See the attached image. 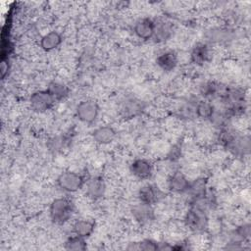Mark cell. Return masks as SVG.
Segmentation results:
<instances>
[{
    "label": "cell",
    "instance_id": "3957f363",
    "mask_svg": "<svg viewBox=\"0 0 251 251\" xmlns=\"http://www.w3.org/2000/svg\"><path fill=\"white\" fill-rule=\"evenodd\" d=\"M184 222L187 227L194 231H201L207 226L208 219L204 209H201L198 206L191 208L185 215Z\"/></svg>",
    "mask_w": 251,
    "mask_h": 251
},
{
    "label": "cell",
    "instance_id": "5bb4252c",
    "mask_svg": "<svg viewBox=\"0 0 251 251\" xmlns=\"http://www.w3.org/2000/svg\"><path fill=\"white\" fill-rule=\"evenodd\" d=\"M143 110V104L141 101L133 98V99H127L126 102H124L121 112L122 115L125 118H132L140 114Z\"/></svg>",
    "mask_w": 251,
    "mask_h": 251
},
{
    "label": "cell",
    "instance_id": "7a4b0ae2",
    "mask_svg": "<svg viewBox=\"0 0 251 251\" xmlns=\"http://www.w3.org/2000/svg\"><path fill=\"white\" fill-rule=\"evenodd\" d=\"M58 186L67 192H75L84 185L83 177L75 172L66 171L57 178Z\"/></svg>",
    "mask_w": 251,
    "mask_h": 251
},
{
    "label": "cell",
    "instance_id": "ba28073f",
    "mask_svg": "<svg viewBox=\"0 0 251 251\" xmlns=\"http://www.w3.org/2000/svg\"><path fill=\"white\" fill-rule=\"evenodd\" d=\"M86 195L93 200H97L104 196L106 191V183L101 176L90 177L86 183Z\"/></svg>",
    "mask_w": 251,
    "mask_h": 251
},
{
    "label": "cell",
    "instance_id": "4fadbf2b",
    "mask_svg": "<svg viewBox=\"0 0 251 251\" xmlns=\"http://www.w3.org/2000/svg\"><path fill=\"white\" fill-rule=\"evenodd\" d=\"M116 136L115 129L110 126H104L96 128L93 131V139L99 144H109Z\"/></svg>",
    "mask_w": 251,
    "mask_h": 251
},
{
    "label": "cell",
    "instance_id": "8fae6325",
    "mask_svg": "<svg viewBox=\"0 0 251 251\" xmlns=\"http://www.w3.org/2000/svg\"><path fill=\"white\" fill-rule=\"evenodd\" d=\"M155 24L150 19L139 20L134 25V33L141 39H150L154 35Z\"/></svg>",
    "mask_w": 251,
    "mask_h": 251
},
{
    "label": "cell",
    "instance_id": "9a60e30c",
    "mask_svg": "<svg viewBox=\"0 0 251 251\" xmlns=\"http://www.w3.org/2000/svg\"><path fill=\"white\" fill-rule=\"evenodd\" d=\"M155 24V29H154V35L153 37L156 39V41H165L173 33V25L172 24L166 22V21H158L154 22Z\"/></svg>",
    "mask_w": 251,
    "mask_h": 251
},
{
    "label": "cell",
    "instance_id": "ac0fdd59",
    "mask_svg": "<svg viewBox=\"0 0 251 251\" xmlns=\"http://www.w3.org/2000/svg\"><path fill=\"white\" fill-rule=\"evenodd\" d=\"M62 42V37L57 31H50L42 36L40 46L45 51H51L57 48Z\"/></svg>",
    "mask_w": 251,
    "mask_h": 251
},
{
    "label": "cell",
    "instance_id": "5b68a950",
    "mask_svg": "<svg viewBox=\"0 0 251 251\" xmlns=\"http://www.w3.org/2000/svg\"><path fill=\"white\" fill-rule=\"evenodd\" d=\"M56 100L51 96L47 90L36 91L31 94L29 98L31 109L35 112L42 113L49 110Z\"/></svg>",
    "mask_w": 251,
    "mask_h": 251
},
{
    "label": "cell",
    "instance_id": "d6986e66",
    "mask_svg": "<svg viewBox=\"0 0 251 251\" xmlns=\"http://www.w3.org/2000/svg\"><path fill=\"white\" fill-rule=\"evenodd\" d=\"M210 56V51L207 45L199 43L197 44L192 52H191V61L196 64V65H203L205 62H207V60L209 59Z\"/></svg>",
    "mask_w": 251,
    "mask_h": 251
},
{
    "label": "cell",
    "instance_id": "277c9868",
    "mask_svg": "<svg viewBox=\"0 0 251 251\" xmlns=\"http://www.w3.org/2000/svg\"><path fill=\"white\" fill-rule=\"evenodd\" d=\"M77 118L83 123H93L99 114V106L93 100L81 101L75 109Z\"/></svg>",
    "mask_w": 251,
    "mask_h": 251
},
{
    "label": "cell",
    "instance_id": "44dd1931",
    "mask_svg": "<svg viewBox=\"0 0 251 251\" xmlns=\"http://www.w3.org/2000/svg\"><path fill=\"white\" fill-rule=\"evenodd\" d=\"M214 107L208 101H199L195 106V113L196 115L204 120H208L214 114Z\"/></svg>",
    "mask_w": 251,
    "mask_h": 251
},
{
    "label": "cell",
    "instance_id": "2e32d148",
    "mask_svg": "<svg viewBox=\"0 0 251 251\" xmlns=\"http://www.w3.org/2000/svg\"><path fill=\"white\" fill-rule=\"evenodd\" d=\"M73 230L75 235H78L83 238L88 237L94 231V223L86 219L78 220L74 224Z\"/></svg>",
    "mask_w": 251,
    "mask_h": 251
},
{
    "label": "cell",
    "instance_id": "8992f818",
    "mask_svg": "<svg viewBox=\"0 0 251 251\" xmlns=\"http://www.w3.org/2000/svg\"><path fill=\"white\" fill-rule=\"evenodd\" d=\"M164 197L162 190L155 184H146L138 191V198L141 203L154 205L157 204Z\"/></svg>",
    "mask_w": 251,
    "mask_h": 251
},
{
    "label": "cell",
    "instance_id": "7402d4cb",
    "mask_svg": "<svg viewBox=\"0 0 251 251\" xmlns=\"http://www.w3.org/2000/svg\"><path fill=\"white\" fill-rule=\"evenodd\" d=\"M195 198H202L206 194V182L203 178L195 179L194 182L189 184L188 190Z\"/></svg>",
    "mask_w": 251,
    "mask_h": 251
},
{
    "label": "cell",
    "instance_id": "7c38bea8",
    "mask_svg": "<svg viewBox=\"0 0 251 251\" xmlns=\"http://www.w3.org/2000/svg\"><path fill=\"white\" fill-rule=\"evenodd\" d=\"M156 63L161 70L165 72H171L176 68L177 64V56L173 51H165L157 57Z\"/></svg>",
    "mask_w": 251,
    "mask_h": 251
},
{
    "label": "cell",
    "instance_id": "52a82bcc",
    "mask_svg": "<svg viewBox=\"0 0 251 251\" xmlns=\"http://www.w3.org/2000/svg\"><path fill=\"white\" fill-rule=\"evenodd\" d=\"M130 172L135 177L139 179H147L152 176L153 166L148 160L139 158L131 163Z\"/></svg>",
    "mask_w": 251,
    "mask_h": 251
},
{
    "label": "cell",
    "instance_id": "ffe728a7",
    "mask_svg": "<svg viewBox=\"0 0 251 251\" xmlns=\"http://www.w3.org/2000/svg\"><path fill=\"white\" fill-rule=\"evenodd\" d=\"M47 91L55 100H62L69 94V88L66 84L59 81H52L49 83Z\"/></svg>",
    "mask_w": 251,
    "mask_h": 251
},
{
    "label": "cell",
    "instance_id": "603a6c76",
    "mask_svg": "<svg viewBox=\"0 0 251 251\" xmlns=\"http://www.w3.org/2000/svg\"><path fill=\"white\" fill-rule=\"evenodd\" d=\"M65 248L67 250H85L86 249V242L83 237H80L78 235H75L70 237L66 243Z\"/></svg>",
    "mask_w": 251,
    "mask_h": 251
},
{
    "label": "cell",
    "instance_id": "6da1fadb",
    "mask_svg": "<svg viewBox=\"0 0 251 251\" xmlns=\"http://www.w3.org/2000/svg\"><path fill=\"white\" fill-rule=\"evenodd\" d=\"M74 210L75 205L71 199L67 197H60L55 199L50 205V218L53 223L62 225L72 217Z\"/></svg>",
    "mask_w": 251,
    "mask_h": 251
},
{
    "label": "cell",
    "instance_id": "cb8c5ba5",
    "mask_svg": "<svg viewBox=\"0 0 251 251\" xmlns=\"http://www.w3.org/2000/svg\"><path fill=\"white\" fill-rule=\"evenodd\" d=\"M128 249H138V250H156L159 249V245L152 240H143L141 242L135 243L132 247H128Z\"/></svg>",
    "mask_w": 251,
    "mask_h": 251
},
{
    "label": "cell",
    "instance_id": "d4e9b609",
    "mask_svg": "<svg viewBox=\"0 0 251 251\" xmlns=\"http://www.w3.org/2000/svg\"><path fill=\"white\" fill-rule=\"evenodd\" d=\"M235 233L237 234V236L241 239H247L250 236V225L249 224H245L240 226L236 230Z\"/></svg>",
    "mask_w": 251,
    "mask_h": 251
},
{
    "label": "cell",
    "instance_id": "9c48e42d",
    "mask_svg": "<svg viewBox=\"0 0 251 251\" xmlns=\"http://www.w3.org/2000/svg\"><path fill=\"white\" fill-rule=\"evenodd\" d=\"M131 214L133 219L139 224L149 223L154 218V211L152 206L141 202L131 208Z\"/></svg>",
    "mask_w": 251,
    "mask_h": 251
},
{
    "label": "cell",
    "instance_id": "30bf717a",
    "mask_svg": "<svg viewBox=\"0 0 251 251\" xmlns=\"http://www.w3.org/2000/svg\"><path fill=\"white\" fill-rule=\"evenodd\" d=\"M190 182L186 178V176L180 172H175L171 175L168 180V187L173 192L182 193L188 190Z\"/></svg>",
    "mask_w": 251,
    "mask_h": 251
},
{
    "label": "cell",
    "instance_id": "484cf974",
    "mask_svg": "<svg viewBox=\"0 0 251 251\" xmlns=\"http://www.w3.org/2000/svg\"><path fill=\"white\" fill-rule=\"evenodd\" d=\"M64 144H65V139L64 137H54L53 139L50 140V148L53 149V150H60L64 147Z\"/></svg>",
    "mask_w": 251,
    "mask_h": 251
},
{
    "label": "cell",
    "instance_id": "e0dca14e",
    "mask_svg": "<svg viewBox=\"0 0 251 251\" xmlns=\"http://www.w3.org/2000/svg\"><path fill=\"white\" fill-rule=\"evenodd\" d=\"M233 154L236 155H244L249 152L250 149V141L247 136H239L236 135L231 144L227 147Z\"/></svg>",
    "mask_w": 251,
    "mask_h": 251
}]
</instances>
